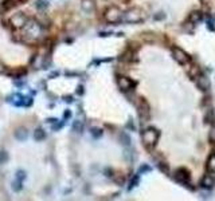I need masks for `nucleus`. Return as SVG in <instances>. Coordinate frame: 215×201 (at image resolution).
<instances>
[{
    "label": "nucleus",
    "mask_w": 215,
    "mask_h": 201,
    "mask_svg": "<svg viewBox=\"0 0 215 201\" xmlns=\"http://www.w3.org/2000/svg\"><path fill=\"white\" fill-rule=\"evenodd\" d=\"M159 137H160V132L157 129H155V127H148V129L144 130V133H141V139H143L144 146L149 150H152L156 146Z\"/></svg>",
    "instance_id": "f257e3e1"
},
{
    "label": "nucleus",
    "mask_w": 215,
    "mask_h": 201,
    "mask_svg": "<svg viewBox=\"0 0 215 201\" xmlns=\"http://www.w3.org/2000/svg\"><path fill=\"white\" fill-rule=\"evenodd\" d=\"M195 83H196L198 89H199L200 91H208V89H210V79H208L206 75H203V74L195 79Z\"/></svg>",
    "instance_id": "9b49d317"
},
{
    "label": "nucleus",
    "mask_w": 215,
    "mask_h": 201,
    "mask_svg": "<svg viewBox=\"0 0 215 201\" xmlns=\"http://www.w3.org/2000/svg\"><path fill=\"white\" fill-rule=\"evenodd\" d=\"M157 166H159V169H160L163 173H166V174L169 173V166H168V164L164 162V161H160V162L157 164Z\"/></svg>",
    "instance_id": "4be33fe9"
},
{
    "label": "nucleus",
    "mask_w": 215,
    "mask_h": 201,
    "mask_svg": "<svg viewBox=\"0 0 215 201\" xmlns=\"http://www.w3.org/2000/svg\"><path fill=\"white\" fill-rule=\"evenodd\" d=\"M133 103L137 107V111H139V117L141 119V123L148 122V121H149V117H151V106H149V103H148L144 98H140V97H137V98L133 100Z\"/></svg>",
    "instance_id": "f03ea898"
},
{
    "label": "nucleus",
    "mask_w": 215,
    "mask_h": 201,
    "mask_svg": "<svg viewBox=\"0 0 215 201\" xmlns=\"http://www.w3.org/2000/svg\"><path fill=\"white\" fill-rule=\"evenodd\" d=\"M195 23H192L191 20H188L187 19V22H184V24H183V30L186 32H188V34H192L194 32V30H195Z\"/></svg>",
    "instance_id": "6ab92c4d"
},
{
    "label": "nucleus",
    "mask_w": 215,
    "mask_h": 201,
    "mask_svg": "<svg viewBox=\"0 0 215 201\" xmlns=\"http://www.w3.org/2000/svg\"><path fill=\"white\" fill-rule=\"evenodd\" d=\"M172 56L177 63H180V65H187L188 62H191V58L188 56V54L184 51V50L179 48V47H173L172 48Z\"/></svg>",
    "instance_id": "0eeeda50"
},
{
    "label": "nucleus",
    "mask_w": 215,
    "mask_h": 201,
    "mask_svg": "<svg viewBox=\"0 0 215 201\" xmlns=\"http://www.w3.org/2000/svg\"><path fill=\"white\" fill-rule=\"evenodd\" d=\"M26 74V69H18L15 71H11L9 75H13V76H20V75H24Z\"/></svg>",
    "instance_id": "bb28decb"
},
{
    "label": "nucleus",
    "mask_w": 215,
    "mask_h": 201,
    "mask_svg": "<svg viewBox=\"0 0 215 201\" xmlns=\"http://www.w3.org/2000/svg\"><path fill=\"white\" fill-rule=\"evenodd\" d=\"M149 170H151V166H148V165H143V166H141L140 168V173H147V172H149Z\"/></svg>",
    "instance_id": "7c9ffc66"
},
{
    "label": "nucleus",
    "mask_w": 215,
    "mask_h": 201,
    "mask_svg": "<svg viewBox=\"0 0 215 201\" xmlns=\"http://www.w3.org/2000/svg\"><path fill=\"white\" fill-rule=\"evenodd\" d=\"M207 28L210 30V31H215V20L213 18H210V16H208V19H207Z\"/></svg>",
    "instance_id": "393cba45"
},
{
    "label": "nucleus",
    "mask_w": 215,
    "mask_h": 201,
    "mask_svg": "<svg viewBox=\"0 0 215 201\" xmlns=\"http://www.w3.org/2000/svg\"><path fill=\"white\" fill-rule=\"evenodd\" d=\"M40 32H42V28L36 22H27V24L24 26V35L31 36L32 39H38Z\"/></svg>",
    "instance_id": "39448f33"
},
{
    "label": "nucleus",
    "mask_w": 215,
    "mask_h": 201,
    "mask_svg": "<svg viewBox=\"0 0 215 201\" xmlns=\"http://www.w3.org/2000/svg\"><path fill=\"white\" fill-rule=\"evenodd\" d=\"M140 182V176L139 174H134V176L130 178V182H129V190H132L134 186H137Z\"/></svg>",
    "instance_id": "aec40b11"
},
{
    "label": "nucleus",
    "mask_w": 215,
    "mask_h": 201,
    "mask_svg": "<svg viewBox=\"0 0 215 201\" xmlns=\"http://www.w3.org/2000/svg\"><path fill=\"white\" fill-rule=\"evenodd\" d=\"M121 11L118 7H110V8H108L105 13H104V18L108 23H118L121 20Z\"/></svg>",
    "instance_id": "20e7f679"
},
{
    "label": "nucleus",
    "mask_w": 215,
    "mask_h": 201,
    "mask_svg": "<svg viewBox=\"0 0 215 201\" xmlns=\"http://www.w3.org/2000/svg\"><path fill=\"white\" fill-rule=\"evenodd\" d=\"M117 82H118V87H120L121 91L129 93V91H132V90H133L134 83L129 78H128V76H120Z\"/></svg>",
    "instance_id": "1a4fd4ad"
},
{
    "label": "nucleus",
    "mask_w": 215,
    "mask_h": 201,
    "mask_svg": "<svg viewBox=\"0 0 215 201\" xmlns=\"http://www.w3.org/2000/svg\"><path fill=\"white\" fill-rule=\"evenodd\" d=\"M186 71L192 79H196L199 75H202V71H200L199 66L195 65V63H191V62H188L186 65Z\"/></svg>",
    "instance_id": "f8f14e48"
},
{
    "label": "nucleus",
    "mask_w": 215,
    "mask_h": 201,
    "mask_svg": "<svg viewBox=\"0 0 215 201\" xmlns=\"http://www.w3.org/2000/svg\"><path fill=\"white\" fill-rule=\"evenodd\" d=\"M207 172L215 173V153H213L207 160Z\"/></svg>",
    "instance_id": "f3484780"
},
{
    "label": "nucleus",
    "mask_w": 215,
    "mask_h": 201,
    "mask_svg": "<svg viewBox=\"0 0 215 201\" xmlns=\"http://www.w3.org/2000/svg\"><path fill=\"white\" fill-rule=\"evenodd\" d=\"M45 137H46V134L43 132V129H36L35 132H34V138L36 141H42Z\"/></svg>",
    "instance_id": "412c9836"
},
{
    "label": "nucleus",
    "mask_w": 215,
    "mask_h": 201,
    "mask_svg": "<svg viewBox=\"0 0 215 201\" xmlns=\"http://www.w3.org/2000/svg\"><path fill=\"white\" fill-rule=\"evenodd\" d=\"M120 139L122 141V143L124 145H129V142H130V138H129V136L125 133H121V136H120Z\"/></svg>",
    "instance_id": "a878e982"
},
{
    "label": "nucleus",
    "mask_w": 215,
    "mask_h": 201,
    "mask_svg": "<svg viewBox=\"0 0 215 201\" xmlns=\"http://www.w3.org/2000/svg\"><path fill=\"white\" fill-rule=\"evenodd\" d=\"M208 139H210V142L215 145V125L211 126L210 132H208Z\"/></svg>",
    "instance_id": "b1692460"
},
{
    "label": "nucleus",
    "mask_w": 215,
    "mask_h": 201,
    "mask_svg": "<svg viewBox=\"0 0 215 201\" xmlns=\"http://www.w3.org/2000/svg\"><path fill=\"white\" fill-rule=\"evenodd\" d=\"M15 136H16V138H18V139H24L26 137H27L26 129H18L15 132Z\"/></svg>",
    "instance_id": "5701e85b"
},
{
    "label": "nucleus",
    "mask_w": 215,
    "mask_h": 201,
    "mask_svg": "<svg viewBox=\"0 0 215 201\" xmlns=\"http://www.w3.org/2000/svg\"><path fill=\"white\" fill-rule=\"evenodd\" d=\"M94 7H96V4H94L93 0H82V8L85 9V11H87V12L93 11Z\"/></svg>",
    "instance_id": "a211bd4d"
},
{
    "label": "nucleus",
    "mask_w": 215,
    "mask_h": 201,
    "mask_svg": "<svg viewBox=\"0 0 215 201\" xmlns=\"http://www.w3.org/2000/svg\"><path fill=\"white\" fill-rule=\"evenodd\" d=\"M133 56H136V54L133 52V50L132 48H128L126 51H124L120 55V60H122V62H132V59L133 60H137V58H133Z\"/></svg>",
    "instance_id": "2eb2a0df"
},
{
    "label": "nucleus",
    "mask_w": 215,
    "mask_h": 201,
    "mask_svg": "<svg viewBox=\"0 0 215 201\" xmlns=\"http://www.w3.org/2000/svg\"><path fill=\"white\" fill-rule=\"evenodd\" d=\"M77 94H83V87L82 86H78V89H77Z\"/></svg>",
    "instance_id": "f704fd0d"
},
{
    "label": "nucleus",
    "mask_w": 215,
    "mask_h": 201,
    "mask_svg": "<svg viewBox=\"0 0 215 201\" xmlns=\"http://www.w3.org/2000/svg\"><path fill=\"white\" fill-rule=\"evenodd\" d=\"M74 130H75V132H78V133H81V132H82V123H81V122H78V121H77V122L75 123H74Z\"/></svg>",
    "instance_id": "cd10ccee"
},
{
    "label": "nucleus",
    "mask_w": 215,
    "mask_h": 201,
    "mask_svg": "<svg viewBox=\"0 0 215 201\" xmlns=\"http://www.w3.org/2000/svg\"><path fill=\"white\" fill-rule=\"evenodd\" d=\"M36 7H38V8H46V7H47V3L45 2V0H38V3H36Z\"/></svg>",
    "instance_id": "c85d7f7f"
},
{
    "label": "nucleus",
    "mask_w": 215,
    "mask_h": 201,
    "mask_svg": "<svg viewBox=\"0 0 215 201\" xmlns=\"http://www.w3.org/2000/svg\"><path fill=\"white\" fill-rule=\"evenodd\" d=\"M188 20H191L192 23L198 24L203 20V12L199 11V9H195V11H191V13L188 15Z\"/></svg>",
    "instance_id": "4468645a"
},
{
    "label": "nucleus",
    "mask_w": 215,
    "mask_h": 201,
    "mask_svg": "<svg viewBox=\"0 0 215 201\" xmlns=\"http://www.w3.org/2000/svg\"><path fill=\"white\" fill-rule=\"evenodd\" d=\"M27 22H28V18H27V15L24 12L15 13V15L9 19V23H11V26L13 28H22V27H24L27 24Z\"/></svg>",
    "instance_id": "423d86ee"
},
{
    "label": "nucleus",
    "mask_w": 215,
    "mask_h": 201,
    "mask_svg": "<svg viewBox=\"0 0 215 201\" xmlns=\"http://www.w3.org/2000/svg\"><path fill=\"white\" fill-rule=\"evenodd\" d=\"M126 127H128V129H132V130H134V125H133V122H130V121H129V122L126 123Z\"/></svg>",
    "instance_id": "72a5a7b5"
},
{
    "label": "nucleus",
    "mask_w": 215,
    "mask_h": 201,
    "mask_svg": "<svg viewBox=\"0 0 215 201\" xmlns=\"http://www.w3.org/2000/svg\"><path fill=\"white\" fill-rule=\"evenodd\" d=\"M145 19V13L140 8H130L121 16V22L125 23H140Z\"/></svg>",
    "instance_id": "7ed1b4c3"
},
{
    "label": "nucleus",
    "mask_w": 215,
    "mask_h": 201,
    "mask_svg": "<svg viewBox=\"0 0 215 201\" xmlns=\"http://www.w3.org/2000/svg\"><path fill=\"white\" fill-rule=\"evenodd\" d=\"M26 2L27 0H4L2 3V8H3V11H9V9L15 8L16 5H20Z\"/></svg>",
    "instance_id": "ddd939ff"
},
{
    "label": "nucleus",
    "mask_w": 215,
    "mask_h": 201,
    "mask_svg": "<svg viewBox=\"0 0 215 201\" xmlns=\"http://www.w3.org/2000/svg\"><path fill=\"white\" fill-rule=\"evenodd\" d=\"M65 117H66V118H69V117H70V111H66L65 113Z\"/></svg>",
    "instance_id": "c9c22d12"
},
{
    "label": "nucleus",
    "mask_w": 215,
    "mask_h": 201,
    "mask_svg": "<svg viewBox=\"0 0 215 201\" xmlns=\"http://www.w3.org/2000/svg\"><path fill=\"white\" fill-rule=\"evenodd\" d=\"M173 178H175V181H177L179 184H183V185H186V184L190 182L191 176H190V172H188L186 168H179V169L175 170Z\"/></svg>",
    "instance_id": "6e6552de"
},
{
    "label": "nucleus",
    "mask_w": 215,
    "mask_h": 201,
    "mask_svg": "<svg viewBox=\"0 0 215 201\" xmlns=\"http://www.w3.org/2000/svg\"><path fill=\"white\" fill-rule=\"evenodd\" d=\"M164 18H166V15H164L163 12H159L157 15H155V19H156V20H161V19H164Z\"/></svg>",
    "instance_id": "473e14b6"
},
{
    "label": "nucleus",
    "mask_w": 215,
    "mask_h": 201,
    "mask_svg": "<svg viewBox=\"0 0 215 201\" xmlns=\"http://www.w3.org/2000/svg\"><path fill=\"white\" fill-rule=\"evenodd\" d=\"M7 157H8V156H7L5 152H2V153H0V162H4V161L7 160Z\"/></svg>",
    "instance_id": "2f4dec72"
},
{
    "label": "nucleus",
    "mask_w": 215,
    "mask_h": 201,
    "mask_svg": "<svg viewBox=\"0 0 215 201\" xmlns=\"http://www.w3.org/2000/svg\"><path fill=\"white\" fill-rule=\"evenodd\" d=\"M92 134H93L94 137H101L102 130H101V129H92Z\"/></svg>",
    "instance_id": "c756f323"
},
{
    "label": "nucleus",
    "mask_w": 215,
    "mask_h": 201,
    "mask_svg": "<svg viewBox=\"0 0 215 201\" xmlns=\"http://www.w3.org/2000/svg\"><path fill=\"white\" fill-rule=\"evenodd\" d=\"M204 121L210 125H215V111L213 110V107H208L206 109V113H204Z\"/></svg>",
    "instance_id": "dca6fc26"
},
{
    "label": "nucleus",
    "mask_w": 215,
    "mask_h": 201,
    "mask_svg": "<svg viewBox=\"0 0 215 201\" xmlns=\"http://www.w3.org/2000/svg\"><path fill=\"white\" fill-rule=\"evenodd\" d=\"M200 185H202V188H204V189H213L215 186V173L208 172L206 176L202 178Z\"/></svg>",
    "instance_id": "9d476101"
}]
</instances>
